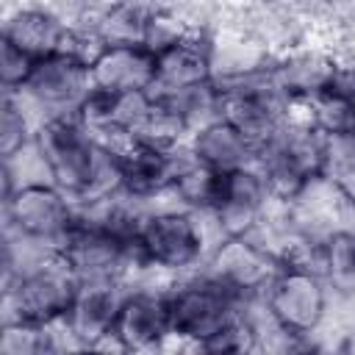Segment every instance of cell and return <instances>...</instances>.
<instances>
[{"mask_svg":"<svg viewBox=\"0 0 355 355\" xmlns=\"http://www.w3.org/2000/svg\"><path fill=\"white\" fill-rule=\"evenodd\" d=\"M338 64L341 58L330 44L305 36L272 58L269 80L288 103H305L330 89Z\"/></svg>","mask_w":355,"mask_h":355,"instance_id":"11","label":"cell"},{"mask_svg":"<svg viewBox=\"0 0 355 355\" xmlns=\"http://www.w3.org/2000/svg\"><path fill=\"white\" fill-rule=\"evenodd\" d=\"M136 250L147 266L175 280L202 269L211 252L200 214L183 205L150 208L136 236Z\"/></svg>","mask_w":355,"mask_h":355,"instance_id":"2","label":"cell"},{"mask_svg":"<svg viewBox=\"0 0 355 355\" xmlns=\"http://www.w3.org/2000/svg\"><path fill=\"white\" fill-rule=\"evenodd\" d=\"M250 300L236 297L205 269L183 275L166 291L172 341L166 349H191L200 352L202 341L214 336L230 316H236Z\"/></svg>","mask_w":355,"mask_h":355,"instance_id":"1","label":"cell"},{"mask_svg":"<svg viewBox=\"0 0 355 355\" xmlns=\"http://www.w3.org/2000/svg\"><path fill=\"white\" fill-rule=\"evenodd\" d=\"M222 183H225V172H216L194 161L189 150H183V161L172 180V197L189 211H214L222 194Z\"/></svg>","mask_w":355,"mask_h":355,"instance_id":"19","label":"cell"},{"mask_svg":"<svg viewBox=\"0 0 355 355\" xmlns=\"http://www.w3.org/2000/svg\"><path fill=\"white\" fill-rule=\"evenodd\" d=\"M3 230H11L44 250L61 252L75 219L78 200L69 197L55 183H36L0 197Z\"/></svg>","mask_w":355,"mask_h":355,"instance_id":"5","label":"cell"},{"mask_svg":"<svg viewBox=\"0 0 355 355\" xmlns=\"http://www.w3.org/2000/svg\"><path fill=\"white\" fill-rule=\"evenodd\" d=\"M0 183H3L0 197H8L11 191L25 189V186L53 183L50 180V169H47V161H44L42 150L36 147V141H31L22 150L0 158Z\"/></svg>","mask_w":355,"mask_h":355,"instance_id":"22","label":"cell"},{"mask_svg":"<svg viewBox=\"0 0 355 355\" xmlns=\"http://www.w3.org/2000/svg\"><path fill=\"white\" fill-rule=\"evenodd\" d=\"M92 86L111 94H141L155 89V53L144 44H105L89 67Z\"/></svg>","mask_w":355,"mask_h":355,"instance_id":"15","label":"cell"},{"mask_svg":"<svg viewBox=\"0 0 355 355\" xmlns=\"http://www.w3.org/2000/svg\"><path fill=\"white\" fill-rule=\"evenodd\" d=\"M202 269L241 300H255L266 291L280 269L275 255L252 236H225L205 258Z\"/></svg>","mask_w":355,"mask_h":355,"instance_id":"10","label":"cell"},{"mask_svg":"<svg viewBox=\"0 0 355 355\" xmlns=\"http://www.w3.org/2000/svg\"><path fill=\"white\" fill-rule=\"evenodd\" d=\"M39 125H42L39 111L19 92H3L0 94V158L31 144Z\"/></svg>","mask_w":355,"mask_h":355,"instance_id":"21","label":"cell"},{"mask_svg":"<svg viewBox=\"0 0 355 355\" xmlns=\"http://www.w3.org/2000/svg\"><path fill=\"white\" fill-rule=\"evenodd\" d=\"M69 31V19L53 3H3L0 39L19 47L31 58L42 61L61 53Z\"/></svg>","mask_w":355,"mask_h":355,"instance_id":"12","label":"cell"},{"mask_svg":"<svg viewBox=\"0 0 355 355\" xmlns=\"http://www.w3.org/2000/svg\"><path fill=\"white\" fill-rule=\"evenodd\" d=\"M186 150L194 161L216 172H233V169L255 164L258 158V147L222 116L205 125H197L186 139Z\"/></svg>","mask_w":355,"mask_h":355,"instance_id":"18","label":"cell"},{"mask_svg":"<svg viewBox=\"0 0 355 355\" xmlns=\"http://www.w3.org/2000/svg\"><path fill=\"white\" fill-rule=\"evenodd\" d=\"M261 300L280 330L316 338L330 308V286L313 269L280 266Z\"/></svg>","mask_w":355,"mask_h":355,"instance_id":"6","label":"cell"},{"mask_svg":"<svg viewBox=\"0 0 355 355\" xmlns=\"http://www.w3.org/2000/svg\"><path fill=\"white\" fill-rule=\"evenodd\" d=\"M330 92H336L344 103L355 108V61H341L336 69V78L330 83Z\"/></svg>","mask_w":355,"mask_h":355,"instance_id":"26","label":"cell"},{"mask_svg":"<svg viewBox=\"0 0 355 355\" xmlns=\"http://www.w3.org/2000/svg\"><path fill=\"white\" fill-rule=\"evenodd\" d=\"M338 352H355V322H352V327H349V333L344 336V341H341V347H338Z\"/></svg>","mask_w":355,"mask_h":355,"instance_id":"28","label":"cell"},{"mask_svg":"<svg viewBox=\"0 0 355 355\" xmlns=\"http://www.w3.org/2000/svg\"><path fill=\"white\" fill-rule=\"evenodd\" d=\"M258 349H261L258 330L244 308L236 316H230L200 347V352H211V355H244V352H258Z\"/></svg>","mask_w":355,"mask_h":355,"instance_id":"23","label":"cell"},{"mask_svg":"<svg viewBox=\"0 0 355 355\" xmlns=\"http://www.w3.org/2000/svg\"><path fill=\"white\" fill-rule=\"evenodd\" d=\"M114 336L125 352H161L172 341L166 291L158 288H128Z\"/></svg>","mask_w":355,"mask_h":355,"instance_id":"14","label":"cell"},{"mask_svg":"<svg viewBox=\"0 0 355 355\" xmlns=\"http://www.w3.org/2000/svg\"><path fill=\"white\" fill-rule=\"evenodd\" d=\"M327 175L336 183L344 205H352L355 208V161H349V164H344V166H338V169H333Z\"/></svg>","mask_w":355,"mask_h":355,"instance_id":"27","label":"cell"},{"mask_svg":"<svg viewBox=\"0 0 355 355\" xmlns=\"http://www.w3.org/2000/svg\"><path fill=\"white\" fill-rule=\"evenodd\" d=\"M33 141L47 161L50 180L78 200L94 166V155H97L94 136L75 116H53L39 125Z\"/></svg>","mask_w":355,"mask_h":355,"instance_id":"7","label":"cell"},{"mask_svg":"<svg viewBox=\"0 0 355 355\" xmlns=\"http://www.w3.org/2000/svg\"><path fill=\"white\" fill-rule=\"evenodd\" d=\"M214 80L211 67V36L208 31L189 33L180 44L155 55V89L158 94H175L200 83Z\"/></svg>","mask_w":355,"mask_h":355,"instance_id":"17","label":"cell"},{"mask_svg":"<svg viewBox=\"0 0 355 355\" xmlns=\"http://www.w3.org/2000/svg\"><path fill=\"white\" fill-rule=\"evenodd\" d=\"M36 64H39L36 58H31L19 47H14V44L0 39V86H3V92L22 89L31 80Z\"/></svg>","mask_w":355,"mask_h":355,"instance_id":"25","label":"cell"},{"mask_svg":"<svg viewBox=\"0 0 355 355\" xmlns=\"http://www.w3.org/2000/svg\"><path fill=\"white\" fill-rule=\"evenodd\" d=\"M189 33H194V28L189 25V19H186L178 8L166 6V3H158V6L150 8L141 44L158 55V53H164V50L180 44Z\"/></svg>","mask_w":355,"mask_h":355,"instance_id":"24","label":"cell"},{"mask_svg":"<svg viewBox=\"0 0 355 355\" xmlns=\"http://www.w3.org/2000/svg\"><path fill=\"white\" fill-rule=\"evenodd\" d=\"M319 275L333 294L355 297V230L336 227L324 236Z\"/></svg>","mask_w":355,"mask_h":355,"instance_id":"20","label":"cell"},{"mask_svg":"<svg viewBox=\"0 0 355 355\" xmlns=\"http://www.w3.org/2000/svg\"><path fill=\"white\" fill-rule=\"evenodd\" d=\"M219 89H222L219 116L227 119L236 130H241L258 150L286 125L288 100L269 80V69L258 78L227 83V86H219Z\"/></svg>","mask_w":355,"mask_h":355,"instance_id":"8","label":"cell"},{"mask_svg":"<svg viewBox=\"0 0 355 355\" xmlns=\"http://www.w3.org/2000/svg\"><path fill=\"white\" fill-rule=\"evenodd\" d=\"M80 277L61 258L50 252L31 269L19 272L11 280H3L0 288V322H36L50 324L64 319Z\"/></svg>","mask_w":355,"mask_h":355,"instance_id":"3","label":"cell"},{"mask_svg":"<svg viewBox=\"0 0 355 355\" xmlns=\"http://www.w3.org/2000/svg\"><path fill=\"white\" fill-rule=\"evenodd\" d=\"M269 189L263 175L258 172L255 164L225 172V183H222V194L219 202L214 208L225 236H247L258 227L266 202H269Z\"/></svg>","mask_w":355,"mask_h":355,"instance_id":"16","label":"cell"},{"mask_svg":"<svg viewBox=\"0 0 355 355\" xmlns=\"http://www.w3.org/2000/svg\"><path fill=\"white\" fill-rule=\"evenodd\" d=\"M44 119L53 116H75L86 94L92 92V72L89 64L55 53L42 58L31 75V80L17 89Z\"/></svg>","mask_w":355,"mask_h":355,"instance_id":"9","label":"cell"},{"mask_svg":"<svg viewBox=\"0 0 355 355\" xmlns=\"http://www.w3.org/2000/svg\"><path fill=\"white\" fill-rule=\"evenodd\" d=\"M255 166L269 194L291 202L308 180L327 175V139L311 125L286 119V125L258 150Z\"/></svg>","mask_w":355,"mask_h":355,"instance_id":"4","label":"cell"},{"mask_svg":"<svg viewBox=\"0 0 355 355\" xmlns=\"http://www.w3.org/2000/svg\"><path fill=\"white\" fill-rule=\"evenodd\" d=\"M128 294V286L122 280H80L75 288V297L64 313V324L75 336L83 352H94V347L114 333L122 300Z\"/></svg>","mask_w":355,"mask_h":355,"instance_id":"13","label":"cell"}]
</instances>
